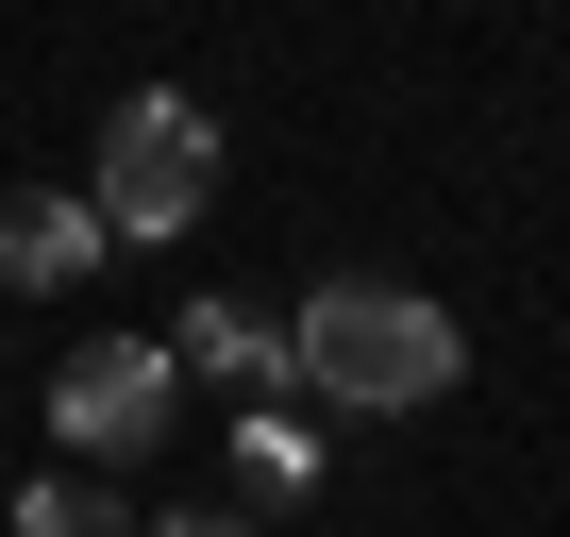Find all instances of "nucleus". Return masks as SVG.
Returning a JSON list of instances; mask_svg holds the SVG:
<instances>
[{"mask_svg":"<svg viewBox=\"0 0 570 537\" xmlns=\"http://www.w3.org/2000/svg\"><path fill=\"white\" fill-rule=\"evenodd\" d=\"M285 370H303V403H353V420H403V403H453V370H470V336H453V303H420V286H320L303 320H285Z\"/></svg>","mask_w":570,"mask_h":537,"instance_id":"f257e3e1","label":"nucleus"},{"mask_svg":"<svg viewBox=\"0 0 570 537\" xmlns=\"http://www.w3.org/2000/svg\"><path fill=\"white\" fill-rule=\"evenodd\" d=\"M202 202H218V118H202L185 85H135V101L101 118L85 218H101V235H202Z\"/></svg>","mask_w":570,"mask_h":537,"instance_id":"f03ea898","label":"nucleus"},{"mask_svg":"<svg viewBox=\"0 0 570 537\" xmlns=\"http://www.w3.org/2000/svg\"><path fill=\"white\" fill-rule=\"evenodd\" d=\"M168 387H185V370H168V336H85V353L51 370V437H68L85 470H118V453H151V437H168Z\"/></svg>","mask_w":570,"mask_h":537,"instance_id":"7ed1b4c3","label":"nucleus"},{"mask_svg":"<svg viewBox=\"0 0 570 537\" xmlns=\"http://www.w3.org/2000/svg\"><path fill=\"white\" fill-rule=\"evenodd\" d=\"M68 268H101L85 185H0V286H68Z\"/></svg>","mask_w":570,"mask_h":537,"instance_id":"20e7f679","label":"nucleus"},{"mask_svg":"<svg viewBox=\"0 0 570 537\" xmlns=\"http://www.w3.org/2000/svg\"><path fill=\"white\" fill-rule=\"evenodd\" d=\"M168 370H202V387H285V320H268V303H202V320L168 336Z\"/></svg>","mask_w":570,"mask_h":537,"instance_id":"39448f33","label":"nucleus"},{"mask_svg":"<svg viewBox=\"0 0 570 537\" xmlns=\"http://www.w3.org/2000/svg\"><path fill=\"white\" fill-rule=\"evenodd\" d=\"M235 487H252V504H303V487H320V437H303V420H235Z\"/></svg>","mask_w":570,"mask_h":537,"instance_id":"423d86ee","label":"nucleus"},{"mask_svg":"<svg viewBox=\"0 0 570 537\" xmlns=\"http://www.w3.org/2000/svg\"><path fill=\"white\" fill-rule=\"evenodd\" d=\"M18 537H135V520H118V487H85V470H68V487H35V504H18Z\"/></svg>","mask_w":570,"mask_h":537,"instance_id":"0eeeda50","label":"nucleus"},{"mask_svg":"<svg viewBox=\"0 0 570 537\" xmlns=\"http://www.w3.org/2000/svg\"><path fill=\"white\" fill-rule=\"evenodd\" d=\"M135 537H252V520H218V504H202V520H135Z\"/></svg>","mask_w":570,"mask_h":537,"instance_id":"6e6552de","label":"nucleus"}]
</instances>
